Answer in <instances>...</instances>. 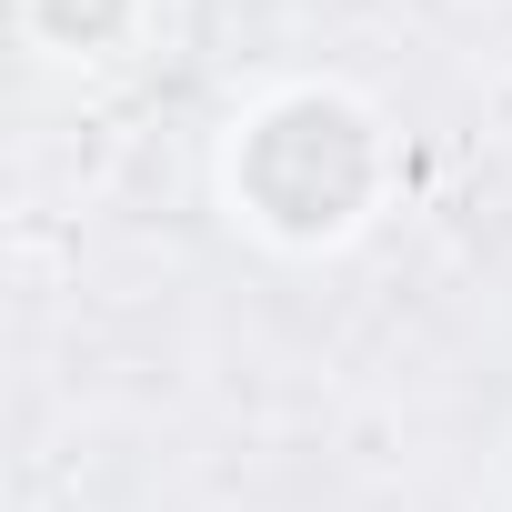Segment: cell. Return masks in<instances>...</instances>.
<instances>
[{
	"label": "cell",
	"mask_w": 512,
	"mask_h": 512,
	"mask_svg": "<svg viewBox=\"0 0 512 512\" xmlns=\"http://www.w3.org/2000/svg\"><path fill=\"white\" fill-rule=\"evenodd\" d=\"M392 201V121L342 81H282L221 131V211L272 251H342Z\"/></svg>",
	"instance_id": "6da1fadb"
},
{
	"label": "cell",
	"mask_w": 512,
	"mask_h": 512,
	"mask_svg": "<svg viewBox=\"0 0 512 512\" xmlns=\"http://www.w3.org/2000/svg\"><path fill=\"white\" fill-rule=\"evenodd\" d=\"M21 31L51 61H131V41L151 31V0H21Z\"/></svg>",
	"instance_id": "7a4b0ae2"
}]
</instances>
